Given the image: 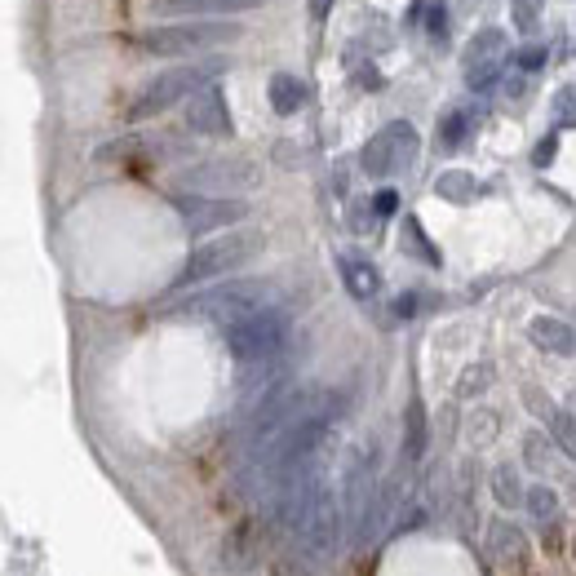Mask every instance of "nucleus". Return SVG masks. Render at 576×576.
<instances>
[{"label": "nucleus", "mask_w": 576, "mask_h": 576, "mask_svg": "<svg viewBox=\"0 0 576 576\" xmlns=\"http://www.w3.org/2000/svg\"><path fill=\"white\" fill-rule=\"evenodd\" d=\"M187 129L200 133V138H226L231 133V107H226V94L218 89V80L195 89L187 98Z\"/></svg>", "instance_id": "12"}, {"label": "nucleus", "mask_w": 576, "mask_h": 576, "mask_svg": "<svg viewBox=\"0 0 576 576\" xmlns=\"http://www.w3.org/2000/svg\"><path fill=\"white\" fill-rule=\"evenodd\" d=\"M288 328H293V320H288V311L275 302V306H266V311H253V315H244V320L226 324V351L240 359V364H262V359L284 355Z\"/></svg>", "instance_id": "5"}, {"label": "nucleus", "mask_w": 576, "mask_h": 576, "mask_svg": "<svg viewBox=\"0 0 576 576\" xmlns=\"http://www.w3.org/2000/svg\"><path fill=\"white\" fill-rule=\"evenodd\" d=\"M554 156H559V138L550 133V138H541V142H537V151H532V164H541V169H545V164H550Z\"/></svg>", "instance_id": "32"}, {"label": "nucleus", "mask_w": 576, "mask_h": 576, "mask_svg": "<svg viewBox=\"0 0 576 576\" xmlns=\"http://www.w3.org/2000/svg\"><path fill=\"white\" fill-rule=\"evenodd\" d=\"M541 9H545V0H510V18H514V27H519V32H537Z\"/></svg>", "instance_id": "26"}, {"label": "nucleus", "mask_w": 576, "mask_h": 576, "mask_svg": "<svg viewBox=\"0 0 576 576\" xmlns=\"http://www.w3.org/2000/svg\"><path fill=\"white\" fill-rule=\"evenodd\" d=\"M328 14H333V0H311V18H315V23H324Z\"/></svg>", "instance_id": "35"}, {"label": "nucleus", "mask_w": 576, "mask_h": 576, "mask_svg": "<svg viewBox=\"0 0 576 576\" xmlns=\"http://www.w3.org/2000/svg\"><path fill=\"white\" fill-rule=\"evenodd\" d=\"M501 58H506V32L501 27H483L466 45V80L470 89H492L501 76Z\"/></svg>", "instance_id": "11"}, {"label": "nucleus", "mask_w": 576, "mask_h": 576, "mask_svg": "<svg viewBox=\"0 0 576 576\" xmlns=\"http://www.w3.org/2000/svg\"><path fill=\"white\" fill-rule=\"evenodd\" d=\"M222 71H226V58H191V63H182V67H169L164 76H156V80H151V85L138 94V102L129 107V120H151V116H160V111H169L173 102L191 98L195 89L213 85Z\"/></svg>", "instance_id": "3"}, {"label": "nucleus", "mask_w": 576, "mask_h": 576, "mask_svg": "<svg viewBox=\"0 0 576 576\" xmlns=\"http://www.w3.org/2000/svg\"><path fill=\"white\" fill-rule=\"evenodd\" d=\"M337 271H342V284L355 302H373V297L382 293V275H377V266L364 262V257H355V253L337 257Z\"/></svg>", "instance_id": "17"}, {"label": "nucleus", "mask_w": 576, "mask_h": 576, "mask_svg": "<svg viewBox=\"0 0 576 576\" xmlns=\"http://www.w3.org/2000/svg\"><path fill=\"white\" fill-rule=\"evenodd\" d=\"M426 439H430V426H426V408L421 399H413L404 413V461H421L426 457Z\"/></svg>", "instance_id": "19"}, {"label": "nucleus", "mask_w": 576, "mask_h": 576, "mask_svg": "<svg viewBox=\"0 0 576 576\" xmlns=\"http://www.w3.org/2000/svg\"><path fill=\"white\" fill-rule=\"evenodd\" d=\"M492 435H497V417L492 413H479L475 421H470V444H488Z\"/></svg>", "instance_id": "29"}, {"label": "nucleus", "mask_w": 576, "mask_h": 576, "mask_svg": "<svg viewBox=\"0 0 576 576\" xmlns=\"http://www.w3.org/2000/svg\"><path fill=\"white\" fill-rule=\"evenodd\" d=\"M417 129L408 125V120H390L373 133V138L364 142V151H359V169L368 173V178H390V173H399L408 160H417Z\"/></svg>", "instance_id": "8"}, {"label": "nucleus", "mask_w": 576, "mask_h": 576, "mask_svg": "<svg viewBox=\"0 0 576 576\" xmlns=\"http://www.w3.org/2000/svg\"><path fill=\"white\" fill-rule=\"evenodd\" d=\"M554 120L559 125H568V129H576V85H563L559 94H554Z\"/></svg>", "instance_id": "27"}, {"label": "nucleus", "mask_w": 576, "mask_h": 576, "mask_svg": "<svg viewBox=\"0 0 576 576\" xmlns=\"http://www.w3.org/2000/svg\"><path fill=\"white\" fill-rule=\"evenodd\" d=\"M572 501H576V483H572Z\"/></svg>", "instance_id": "37"}, {"label": "nucleus", "mask_w": 576, "mask_h": 576, "mask_svg": "<svg viewBox=\"0 0 576 576\" xmlns=\"http://www.w3.org/2000/svg\"><path fill=\"white\" fill-rule=\"evenodd\" d=\"M266 0H151L156 18H222V14H249Z\"/></svg>", "instance_id": "13"}, {"label": "nucleus", "mask_w": 576, "mask_h": 576, "mask_svg": "<svg viewBox=\"0 0 576 576\" xmlns=\"http://www.w3.org/2000/svg\"><path fill=\"white\" fill-rule=\"evenodd\" d=\"M395 315H404V320H408V315H417V293H404V297H399V302H395Z\"/></svg>", "instance_id": "34"}, {"label": "nucleus", "mask_w": 576, "mask_h": 576, "mask_svg": "<svg viewBox=\"0 0 576 576\" xmlns=\"http://www.w3.org/2000/svg\"><path fill=\"white\" fill-rule=\"evenodd\" d=\"M435 195H444L452 204H470L479 195V182H475V173H466V169H448L435 178Z\"/></svg>", "instance_id": "21"}, {"label": "nucleus", "mask_w": 576, "mask_h": 576, "mask_svg": "<svg viewBox=\"0 0 576 576\" xmlns=\"http://www.w3.org/2000/svg\"><path fill=\"white\" fill-rule=\"evenodd\" d=\"M488 550H492V559H497L501 568H523L528 554H532V545H528V532H523L519 523L497 519L488 528Z\"/></svg>", "instance_id": "14"}, {"label": "nucleus", "mask_w": 576, "mask_h": 576, "mask_svg": "<svg viewBox=\"0 0 576 576\" xmlns=\"http://www.w3.org/2000/svg\"><path fill=\"white\" fill-rule=\"evenodd\" d=\"M257 253H262V231H226L218 240L200 244V249L187 257V266H182V275H178V288L222 280V275L249 266Z\"/></svg>", "instance_id": "4"}, {"label": "nucleus", "mask_w": 576, "mask_h": 576, "mask_svg": "<svg viewBox=\"0 0 576 576\" xmlns=\"http://www.w3.org/2000/svg\"><path fill=\"white\" fill-rule=\"evenodd\" d=\"M572 559H576V541H572Z\"/></svg>", "instance_id": "38"}, {"label": "nucleus", "mask_w": 576, "mask_h": 576, "mask_svg": "<svg viewBox=\"0 0 576 576\" xmlns=\"http://www.w3.org/2000/svg\"><path fill=\"white\" fill-rule=\"evenodd\" d=\"M554 435H541V430H528V435H523V466L528 470H545L554 461Z\"/></svg>", "instance_id": "23"}, {"label": "nucleus", "mask_w": 576, "mask_h": 576, "mask_svg": "<svg viewBox=\"0 0 576 576\" xmlns=\"http://www.w3.org/2000/svg\"><path fill=\"white\" fill-rule=\"evenodd\" d=\"M399 209V191H377L373 195V218H395Z\"/></svg>", "instance_id": "31"}, {"label": "nucleus", "mask_w": 576, "mask_h": 576, "mask_svg": "<svg viewBox=\"0 0 576 576\" xmlns=\"http://www.w3.org/2000/svg\"><path fill=\"white\" fill-rule=\"evenodd\" d=\"M523 71H537V67H545V49L541 45H528V49H519V58H514Z\"/></svg>", "instance_id": "33"}, {"label": "nucleus", "mask_w": 576, "mask_h": 576, "mask_svg": "<svg viewBox=\"0 0 576 576\" xmlns=\"http://www.w3.org/2000/svg\"><path fill=\"white\" fill-rule=\"evenodd\" d=\"M470 125H475V111H470V107L444 111V120H439V142H444V147H461V142H466V133H470Z\"/></svg>", "instance_id": "22"}, {"label": "nucleus", "mask_w": 576, "mask_h": 576, "mask_svg": "<svg viewBox=\"0 0 576 576\" xmlns=\"http://www.w3.org/2000/svg\"><path fill=\"white\" fill-rule=\"evenodd\" d=\"M297 537V563H311V568H324V563L337 559V550H342V506H337L333 488L315 492L311 510H306L302 528L293 532Z\"/></svg>", "instance_id": "6"}, {"label": "nucleus", "mask_w": 576, "mask_h": 576, "mask_svg": "<svg viewBox=\"0 0 576 576\" xmlns=\"http://www.w3.org/2000/svg\"><path fill=\"white\" fill-rule=\"evenodd\" d=\"M280 302V288L271 280H226L213 284L204 293L187 297V302L173 306V315H187V320H213V324H235L253 311H266V306Z\"/></svg>", "instance_id": "1"}, {"label": "nucleus", "mask_w": 576, "mask_h": 576, "mask_svg": "<svg viewBox=\"0 0 576 576\" xmlns=\"http://www.w3.org/2000/svg\"><path fill=\"white\" fill-rule=\"evenodd\" d=\"M488 386H492V364H470L466 373H461V382H457V395L461 399H479Z\"/></svg>", "instance_id": "25"}, {"label": "nucleus", "mask_w": 576, "mask_h": 576, "mask_svg": "<svg viewBox=\"0 0 576 576\" xmlns=\"http://www.w3.org/2000/svg\"><path fill=\"white\" fill-rule=\"evenodd\" d=\"M173 204H178V218L191 235L226 231V226L249 218V200H235V195H191V191H182Z\"/></svg>", "instance_id": "9"}, {"label": "nucleus", "mask_w": 576, "mask_h": 576, "mask_svg": "<svg viewBox=\"0 0 576 576\" xmlns=\"http://www.w3.org/2000/svg\"><path fill=\"white\" fill-rule=\"evenodd\" d=\"M404 231H408V249H417L430 266H439V253L426 244V235H421V222H417V218H408V222H404Z\"/></svg>", "instance_id": "28"}, {"label": "nucleus", "mask_w": 576, "mask_h": 576, "mask_svg": "<svg viewBox=\"0 0 576 576\" xmlns=\"http://www.w3.org/2000/svg\"><path fill=\"white\" fill-rule=\"evenodd\" d=\"M430 32L444 36V9H430Z\"/></svg>", "instance_id": "36"}, {"label": "nucleus", "mask_w": 576, "mask_h": 576, "mask_svg": "<svg viewBox=\"0 0 576 576\" xmlns=\"http://www.w3.org/2000/svg\"><path fill=\"white\" fill-rule=\"evenodd\" d=\"M240 40V23H218V18H178V23L151 27V32L138 36L142 54L156 58H187V54H209V49H222Z\"/></svg>", "instance_id": "2"}, {"label": "nucleus", "mask_w": 576, "mask_h": 576, "mask_svg": "<svg viewBox=\"0 0 576 576\" xmlns=\"http://www.w3.org/2000/svg\"><path fill=\"white\" fill-rule=\"evenodd\" d=\"M528 342L545 355L568 359V355H576V328L568 320H559V315H537V320L528 324Z\"/></svg>", "instance_id": "15"}, {"label": "nucleus", "mask_w": 576, "mask_h": 576, "mask_svg": "<svg viewBox=\"0 0 576 576\" xmlns=\"http://www.w3.org/2000/svg\"><path fill=\"white\" fill-rule=\"evenodd\" d=\"M523 506H528V514L537 523H550V519H559V492H554L550 483H537V488H528Z\"/></svg>", "instance_id": "24"}, {"label": "nucleus", "mask_w": 576, "mask_h": 576, "mask_svg": "<svg viewBox=\"0 0 576 576\" xmlns=\"http://www.w3.org/2000/svg\"><path fill=\"white\" fill-rule=\"evenodd\" d=\"M271 107L280 111V116H297V111L306 107V80L288 76V71L271 76Z\"/></svg>", "instance_id": "18"}, {"label": "nucleus", "mask_w": 576, "mask_h": 576, "mask_svg": "<svg viewBox=\"0 0 576 576\" xmlns=\"http://www.w3.org/2000/svg\"><path fill=\"white\" fill-rule=\"evenodd\" d=\"M257 182H262V169L244 156L200 160L178 173V191H191V195H244V191H253Z\"/></svg>", "instance_id": "7"}, {"label": "nucleus", "mask_w": 576, "mask_h": 576, "mask_svg": "<svg viewBox=\"0 0 576 576\" xmlns=\"http://www.w3.org/2000/svg\"><path fill=\"white\" fill-rule=\"evenodd\" d=\"M541 545H545V554H559L563 545H568V537H563V528H559V519L541 523Z\"/></svg>", "instance_id": "30"}, {"label": "nucleus", "mask_w": 576, "mask_h": 576, "mask_svg": "<svg viewBox=\"0 0 576 576\" xmlns=\"http://www.w3.org/2000/svg\"><path fill=\"white\" fill-rule=\"evenodd\" d=\"M528 404L545 417V426H550V435H554V444H559L563 457L576 461V413H568V408H554L541 390H528Z\"/></svg>", "instance_id": "16"}, {"label": "nucleus", "mask_w": 576, "mask_h": 576, "mask_svg": "<svg viewBox=\"0 0 576 576\" xmlns=\"http://www.w3.org/2000/svg\"><path fill=\"white\" fill-rule=\"evenodd\" d=\"M492 497H497V506H523V497H528V488H523V479H519V466L514 461H501L497 470H492Z\"/></svg>", "instance_id": "20"}, {"label": "nucleus", "mask_w": 576, "mask_h": 576, "mask_svg": "<svg viewBox=\"0 0 576 576\" xmlns=\"http://www.w3.org/2000/svg\"><path fill=\"white\" fill-rule=\"evenodd\" d=\"M572 404H576V390H572Z\"/></svg>", "instance_id": "39"}, {"label": "nucleus", "mask_w": 576, "mask_h": 576, "mask_svg": "<svg viewBox=\"0 0 576 576\" xmlns=\"http://www.w3.org/2000/svg\"><path fill=\"white\" fill-rule=\"evenodd\" d=\"M373 497H377V448H359L351 457V466H346V497H342L346 523H351V528L364 523Z\"/></svg>", "instance_id": "10"}]
</instances>
